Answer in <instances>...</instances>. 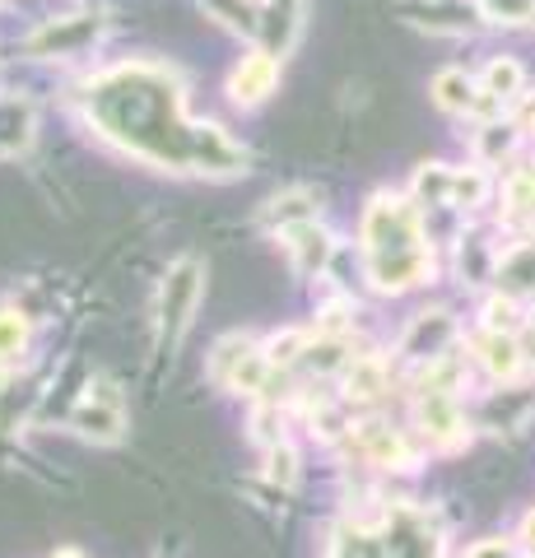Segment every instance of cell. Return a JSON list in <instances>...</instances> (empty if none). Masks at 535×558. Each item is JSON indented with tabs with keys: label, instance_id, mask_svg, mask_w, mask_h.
Instances as JSON below:
<instances>
[{
	"label": "cell",
	"instance_id": "obj_29",
	"mask_svg": "<svg viewBox=\"0 0 535 558\" xmlns=\"http://www.w3.org/2000/svg\"><path fill=\"white\" fill-rule=\"evenodd\" d=\"M10 368H14V363H10V359H0V387L10 381Z\"/></svg>",
	"mask_w": 535,
	"mask_h": 558
},
{
	"label": "cell",
	"instance_id": "obj_25",
	"mask_svg": "<svg viewBox=\"0 0 535 558\" xmlns=\"http://www.w3.org/2000/svg\"><path fill=\"white\" fill-rule=\"evenodd\" d=\"M299 354H307V336L303 330H284V336H275L266 344V359H270V368H289Z\"/></svg>",
	"mask_w": 535,
	"mask_h": 558
},
{
	"label": "cell",
	"instance_id": "obj_12",
	"mask_svg": "<svg viewBox=\"0 0 535 558\" xmlns=\"http://www.w3.org/2000/svg\"><path fill=\"white\" fill-rule=\"evenodd\" d=\"M420 418H424V433H428V438L442 442V447H452V442L465 438V418H461L457 400L447 396V391H428V400L420 405Z\"/></svg>",
	"mask_w": 535,
	"mask_h": 558
},
{
	"label": "cell",
	"instance_id": "obj_19",
	"mask_svg": "<svg viewBox=\"0 0 535 558\" xmlns=\"http://www.w3.org/2000/svg\"><path fill=\"white\" fill-rule=\"evenodd\" d=\"M200 5L210 10L219 24L247 33V38H262V10H252L247 0H200Z\"/></svg>",
	"mask_w": 535,
	"mask_h": 558
},
{
	"label": "cell",
	"instance_id": "obj_23",
	"mask_svg": "<svg viewBox=\"0 0 535 558\" xmlns=\"http://www.w3.org/2000/svg\"><path fill=\"white\" fill-rule=\"evenodd\" d=\"M382 391H387L382 363H377V359H354V368H350V396L354 400H373V396H382Z\"/></svg>",
	"mask_w": 535,
	"mask_h": 558
},
{
	"label": "cell",
	"instance_id": "obj_15",
	"mask_svg": "<svg viewBox=\"0 0 535 558\" xmlns=\"http://www.w3.org/2000/svg\"><path fill=\"white\" fill-rule=\"evenodd\" d=\"M252 354H256V349H252L247 336H223V340L215 344V354H210V377L219 381V387H233L238 368H243Z\"/></svg>",
	"mask_w": 535,
	"mask_h": 558
},
{
	"label": "cell",
	"instance_id": "obj_17",
	"mask_svg": "<svg viewBox=\"0 0 535 558\" xmlns=\"http://www.w3.org/2000/svg\"><path fill=\"white\" fill-rule=\"evenodd\" d=\"M498 284H503V293H531L535 289V242L503 256V266H498Z\"/></svg>",
	"mask_w": 535,
	"mask_h": 558
},
{
	"label": "cell",
	"instance_id": "obj_14",
	"mask_svg": "<svg viewBox=\"0 0 535 558\" xmlns=\"http://www.w3.org/2000/svg\"><path fill=\"white\" fill-rule=\"evenodd\" d=\"M434 102L442 112H475V80L465 70H442V75H434Z\"/></svg>",
	"mask_w": 535,
	"mask_h": 558
},
{
	"label": "cell",
	"instance_id": "obj_6",
	"mask_svg": "<svg viewBox=\"0 0 535 558\" xmlns=\"http://www.w3.org/2000/svg\"><path fill=\"white\" fill-rule=\"evenodd\" d=\"M94 38H98V20L71 14V20H47L28 38V51H38V57H75V51H84Z\"/></svg>",
	"mask_w": 535,
	"mask_h": 558
},
{
	"label": "cell",
	"instance_id": "obj_27",
	"mask_svg": "<svg viewBox=\"0 0 535 558\" xmlns=\"http://www.w3.org/2000/svg\"><path fill=\"white\" fill-rule=\"evenodd\" d=\"M465 558H512V545H508V539H479V545Z\"/></svg>",
	"mask_w": 535,
	"mask_h": 558
},
{
	"label": "cell",
	"instance_id": "obj_30",
	"mask_svg": "<svg viewBox=\"0 0 535 558\" xmlns=\"http://www.w3.org/2000/svg\"><path fill=\"white\" fill-rule=\"evenodd\" d=\"M51 558H84V554H80V549H57Z\"/></svg>",
	"mask_w": 535,
	"mask_h": 558
},
{
	"label": "cell",
	"instance_id": "obj_5",
	"mask_svg": "<svg viewBox=\"0 0 535 558\" xmlns=\"http://www.w3.org/2000/svg\"><path fill=\"white\" fill-rule=\"evenodd\" d=\"M275 84H280V57L275 51H252L229 75V94L238 108H256V102H266L275 94Z\"/></svg>",
	"mask_w": 535,
	"mask_h": 558
},
{
	"label": "cell",
	"instance_id": "obj_10",
	"mask_svg": "<svg viewBox=\"0 0 535 558\" xmlns=\"http://www.w3.org/2000/svg\"><path fill=\"white\" fill-rule=\"evenodd\" d=\"M196 168L210 172V178H238V172H247V154L238 149L215 121H205L200 140H196Z\"/></svg>",
	"mask_w": 535,
	"mask_h": 558
},
{
	"label": "cell",
	"instance_id": "obj_21",
	"mask_svg": "<svg viewBox=\"0 0 535 558\" xmlns=\"http://www.w3.org/2000/svg\"><path fill=\"white\" fill-rule=\"evenodd\" d=\"M522 65H516L512 57H494L489 61V70H485V94L489 98H498V102H503V98H516V94H522Z\"/></svg>",
	"mask_w": 535,
	"mask_h": 558
},
{
	"label": "cell",
	"instance_id": "obj_22",
	"mask_svg": "<svg viewBox=\"0 0 535 558\" xmlns=\"http://www.w3.org/2000/svg\"><path fill=\"white\" fill-rule=\"evenodd\" d=\"M485 196H489V178H485V172L452 168V205L475 209V205H485Z\"/></svg>",
	"mask_w": 535,
	"mask_h": 558
},
{
	"label": "cell",
	"instance_id": "obj_24",
	"mask_svg": "<svg viewBox=\"0 0 535 558\" xmlns=\"http://www.w3.org/2000/svg\"><path fill=\"white\" fill-rule=\"evenodd\" d=\"M24 340H28V322L20 317V312L0 307V359H14L24 349Z\"/></svg>",
	"mask_w": 535,
	"mask_h": 558
},
{
	"label": "cell",
	"instance_id": "obj_9",
	"mask_svg": "<svg viewBox=\"0 0 535 558\" xmlns=\"http://www.w3.org/2000/svg\"><path fill=\"white\" fill-rule=\"evenodd\" d=\"M368 275H373V284L382 289V293L414 289L428 275V247L396 252V256H368Z\"/></svg>",
	"mask_w": 535,
	"mask_h": 558
},
{
	"label": "cell",
	"instance_id": "obj_1",
	"mask_svg": "<svg viewBox=\"0 0 535 558\" xmlns=\"http://www.w3.org/2000/svg\"><path fill=\"white\" fill-rule=\"evenodd\" d=\"M89 108L98 117V126L112 140L135 154L145 163H163V168H196V140L200 126H192L182 112V94L172 75L163 70H117L89 89Z\"/></svg>",
	"mask_w": 535,
	"mask_h": 558
},
{
	"label": "cell",
	"instance_id": "obj_4",
	"mask_svg": "<svg viewBox=\"0 0 535 558\" xmlns=\"http://www.w3.org/2000/svg\"><path fill=\"white\" fill-rule=\"evenodd\" d=\"M71 428L80 433V438H94V442H117L122 438V428H126V410H122V400L108 396V387H89V396L75 405L71 414Z\"/></svg>",
	"mask_w": 535,
	"mask_h": 558
},
{
	"label": "cell",
	"instance_id": "obj_8",
	"mask_svg": "<svg viewBox=\"0 0 535 558\" xmlns=\"http://www.w3.org/2000/svg\"><path fill=\"white\" fill-rule=\"evenodd\" d=\"M452 336H457L452 312H420L401 340V354L405 359H442V349L452 344Z\"/></svg>",
	"mask_w": 535,
	"mask_h": 558
},
{
	"label": "cell",
	"instance_id": "obj_7",
	"mask_svg": "<svg viewBox=\"0 0 535 558\" xmlns=\"http://www.w3.org/2000/svg\"><path fill=\"white\" fill-rule=\"evenodd\" d=\"M284 247H289L293 270L299 275H321L326 260H331V252H336V242L317 219H303V223H293V229H284Z\"/></svg>",
	"mask_w": 535,
	"mask_h": 558
},
{
	"label": "cell",
	"instance_id": "obj_20",
	"mask_svg": "<svg viewBox=\"0 0 535 558\" xmlns=\"http://www.w3.org/2000/svg\"><path fill=\"white\" fill-rule=\"evenodd\" d=\"M414 196H420V205H452V168L424 163L414 178Z\"/></svg>",
	"mask_w": 535,
	"mask_h": 558
},
{
	"label": "cell",
	"instance_id": "obj_18",
	"mask_svg": "<svg viewBox=\"0 0 535 558\" xmlns=\"http://www.w3.org/2000/svg\"><path fill=\"white\" fill-rule=\"evenodd\" d=\"M303 219H317V209H313V196L307 191H289V196H275L266 205V223L270 229H293V223H303Z\"/></svg>",
	"mask_w": 535,
	"mask_h": 558
},
{
	"label": "cell",
	"instance_id": "obj_31",
	"mask_svg": "<svg viewBox=\"0 0 535 558\" xmlns=\"http://www.w3.org/2000/svg\"><path fill=\"white\" fill-rule=\"evenodd\" d=\"M526 558H535V549H531V554H526Z\"/></svg>",
	"mask_w": 535,
	"mask_h": 558
},
{
	"label": "cell",
	"instance_id": "obj_26",
	"mask_svg": "<svg viewBox=\"0 0 535 558\" xmlns=\"http://www.w3.org/2000/svg\"><path fill=\"white\" fill-rule=\"evenodd\" d=\"M266 475H270L275 484H284V488L299 480V457H293L289 442H275V447L266 451Z\"/></svg>",
	"mask_w": 535,
	"mask_h": 558
},
{
	"label": "cell",
	"instance_id": "obj_28",
	"mask_svg": "<svg viewBox=\"0 0 535 558\" xmlns=\"http://www.w3.org/2000/svg\"><path fill=\"white\" fill-rule=\"evenodd\" d=\"M522 535H526V545H531V549H535V512H531V517H526V526H522Z\"/></svg>",
	"mask_w": 535,
	"mask_h": 558
},
{
	"label": "cell",
	"instance_id": "obj_13",
	"mask_svg": "<svg viewBox=\"0 0 535 558\" xmlns=\"http://www.w3.org/2000/svg\"><path fill=\"white\" fill-rule=\"evenodd\" d=\"M303 24V0H262V38L270 43V51H284L299 38Z\"/></svg>",
	"mask_w": 535,
	"mask_h": 558
},
{
	"label": "cell",
	"instance_id": "obj_3",
	"mask_svg": "<svg viewBox=\"0 0 535 558\" xmlns=\"http://www.w3.org/2000/svg\"><path fill=\"white\" fill-rule=\"evenodd\" d=\"M200 289H205V266L196 256H182L178 266L168 270L163 293H159V344H163V354L182 344L186 326H192V317H196Z\"/></svg>",
	"mask_w": 535,
	"mask_h": 558
},
{
	"label": "cell",
	"instance_id": "obj_2",
	"mask_svg": "<svg viewBox=\"0 0 535 558\" xmlns=\"http://www.w3.org/2000/svg\"><path fill=\"white\" fill-rule=\"evenodd\" d=\"M414 247H428L420 209H414L405 196H377L364 209V252L368 256H396V252H414Z\"/></svg>",
	"mask_w": 535,
	"mask_h": 558
},
{
	"label": "cell",
	"instance_id": "obj_16",
	"mask_svg": "<svg viewBox=\"0 0 535 558\" xmlns=\"http://www.w3.org/2000/svg\"><path fill=\"white\" fill-rule=\"evenodd\" d=\"M28 131H33V117L20 98H0V154H14L28 145Z\"/></svg>",
	"mask_w": 535,
	"mask_h": 558
},
{
	"label": "cell",
	"instance_id": "obj_11",
	"mask_svg": "<svg viewBox=\"0 0 535 558\" xmlns=\"http://www.w3.org/2000/svg\"><path fill=\"white\" fill-rule=\"evenodd\" d=\"M475 354H479V363H485V373H489L494 381L516 377V368L526 363L522 340H516V336H503V330H485V336L475 340Z\"/></svg>",
	"mask_w": 535,
	"mask_h": 558
}]
</instances>
